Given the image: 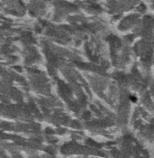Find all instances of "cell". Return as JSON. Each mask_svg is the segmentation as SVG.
Masks as SVG:
<instances>
[{
  "label": "cell",
  "instance_id": "1",
  "mask_svg": "<svg viewBox=\"0 0 154 158\" xmlns=\"http://www.w3.org/2000/svg\"><path fill=\"white\" fill-rule=\"evenodd\" d=\"M147 8L154 14V0H143Z\"/></svg>",
  "mask_w": 154,
  "mask_h": 158
}]
</instances>
